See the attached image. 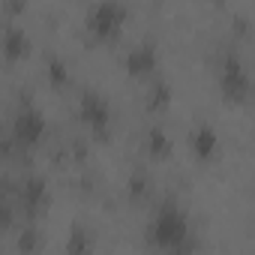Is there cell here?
I'll return each instance as SVG.
<instances>
[{"mask_svg": "<svg viewBox=\"0 0 255 255\" xmlns=\"http://www.w3.org/2000/svg\"><path fill=\"white\" fill-rule=\"evenodd\" d=\"M48 132V120L42 117V111L36 108H21L15 117H12V141H18L21 147H33L45 138Z\"/></svg>", "mask_w": 255, "mask_h": 255, "instance_id": "5b68a950", "label": "cell"}, {"mask_svg": "<svg viewBox=\"0 0 255 255\" xmlns=\"http://www.w3.org/2000/svg\"><path fill=\"white\" fill-rule=\"evenodd\" d=\"M144 189H147V180H144V177H141V174H138V177H132V180H129V192H132V195H141V192H144Z\"/></svg>", "mask_w": 255, "mask_h": 255, "instance_id": "9a60e30c", "label": "cell"}, {"mask_svg": "<svg viewBox=\"0 0 255 255\" xmlns=\"http://www.w3.org/2000/svg\"><path fill=\"white\" fill-rule=\"evenodd\" d=\"M147 153L153 159H168L174 153V141L165 129H150L147 132Z\"/></svg>", "mask_w": 255, "mask_h": 255, "instance_id": "30bf717a", "label": "cell"}, {"mask_svg": "<svg viewBox=\"0 0 255 255\" xmlns=\"http://www.w3.org/2000/svg\"><path fill=\"white\" fill-rule=\"evenodd\" d=\"M189 147H192L195 159H201V162H210V159L219 153V135H216V129H213L210 123H201V126H195V129H192V135H189Z\"/></svg>", "mask_w": 255, "mask_h": 255, "instance_id": "ba28073f", "label": "cell"}, {"mask_svg": "<svg viewBox=\"0 0 255 255\" xmlns=\"http://www.w3.org/2000/svg\"><path fill=\"white\" fill-rule=\"evenodd\" d=\"M123 66L132 78H150L159 69V48L153 42H138L135 48H129Z\"/></svg>", "mask_w": 255, "mask_h": 255, "instance_id": "8992f818", "label": "cell"}, {"mask_svg": "<svg viewBox=\"0 0 255 255\" xmlns=\"http://www.w3.org/2000/svg\"><path fill=\"white\" fill-rule=\"evenodd\" d=\"M219 90L231 105H243L252 93V81L246 72V63L237 54H228L219 66Z\"/></svg>", "mask_w": 255, "mask_h": 255, "instance_id": "3957f363", "label": "cell"}, {"mask_svg": "<svg viewBox=\"0 0 255 255\" xmlns=\"http://www.w3.org/2000/svg\"><path fill=\"white\" fill-rule=\"evenodd\" d=\"M24 6H27V0H3L6 15H21V12H24Z\"/></svg>", "mask_w": 255, "mask_h": 255, "instance_id": "5bb4252c", "label": "cell"}, {"mask_svg": "<svg viewBox=\"0 0 255 255\" xmlns=\"http://www.w3.org/2000/svg\"><path fill=\"white\" fill-rule=\"evenodd\" d=\"M192 228H189V216L177 207V204H159L150 225H147V240L156 249H168V252H186L195 243L189 240Z\"/></svg>", "mask_w": 255, "mask_h": 255, "instance_id": "6da1fadb", "label": "cell"}, {"mask_svg": "<svg viewBox=\"0 0 255 255\" xmlns=\"http://www.w3.org/2000/svg\"><path fill=\"white\" fill-rule=\"evenodd\" d=\"M0 54H3L6 60L18 63L30 54V36L18 27V24H9L0 30Z\"/></svg>", "mask_w": 255, "mask_h": 255, "instance_id": "52a82bcc", "label": "cell"}, {"mask_svg": "<svg viewBox=\"0 0 255 255\" xmlns=\"http://www.w3.org/2000/svg\"><path fill=\"white\" fill-rule=\"evenodd\" d=\"M126 18H129V9L123 0H96L84 15V33L93 42H114L123 33Z\"/></svg>", "mask_w": 255, "mask_h": 255, "instance_id": "7a4b0ae2", "label": "cell"}, {"mask_svg": "<svg viewBox=\"0 0 255 255\" xmlns=\"http://www.w3.org/2000/svg\"><path fill=\"white\" fill-rule=\"evenodd\" d=\"M9 222H12V207L0 201V228H6Z\"/></svg>", "mask_w": 255, "mask_h": 255, "instance_id": "2e32d148", "label": "cell"}, {"mask_svg": "<svg viewBox=\"0 0 255 255\" xmlns=\"http://www.w3.org/2000/svg\"><path fill=\"white\" fill-rule=\"evenodd\" d=\"M78 114H81V123L87 126L96 138L108 135V129H111V105H108V99L99 90H84L81 93Z\"/></svg>", "mask_w": 255, "mask_h": 255, "instance_id": "277c9868", "label": "cell"}, {"mask_svg": "<svg viewBox=\"0 0 255 255\" xmlns=\"http://www.w3.org/2000/svg\"><path fill=\"white\" fill-rule=\"evenodd\" d=\"M171 99H174V90H171V84H168L165 78H159V81L150 84V90H147V105H150V111H165V108L171 105Z\"/></svg>", "mask_w": 255, "mask_h": 255, "instance_id": "8fae6325", "label": "cell"}, {"mask_svg": "<svg viewBox=\"0 0 255 255\" xmlns=\"http://www.w3.org/2000/svg\"><path fill=\"white\" fill-rule=\"evenodd\" d=\"M48 81H51L54 87H63V84L69 81V66H66V60L48 57Z\"/></svg>", "mask_w": 255, "mask_h": 255, "instance_id": "7c38bea8", "label": "cell"}, {"mask_svg": "<svg viewBox=\"0 0 255 255\" xmlns=\"http://www.w3.org/2000/svg\"><path fill=\"white\" fill-rule=\"evenodd\" d=\"M90 246H93V240H90V237H87V231H81V228H75V231H72V240L66 243V249H69V252H87Z\"/></svg>", "mask_w": 255, "mask_h": 255, "instance_id": "4fadbf2b", "label": "cell"}, {"mask_svg": "<svg viewBox=\"0 0 255 255\" xmlns=\"http://www.w3.org/2000/svg\"><path fill=\"white\" fill-rule=\"evenodd\" d=\"M21 204L27 213H42L51 204V189L42 177H27L21 186Z\"/></svg>", "mask_w": 255, "mask_h": 255, "instance_id": "9c48e42d", "label": "cell"}]
</instances>
